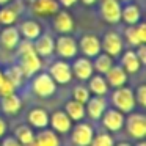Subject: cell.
<instances>
[{"mask_svg":"<svg viewBox=\"0 0 146 146\" xmlns=\"http://www.w3.org/2000/svg\"><path fill=\"white\" fill-rule=\"evenodd\" d=\"M29 3L32 14L36 17H52L60 10L57 0H32Z\"/></svg>","mask_w":146,"mask_h":146,"instance_id":"9a60e30c","label":"cell"},{"mask_svg":"<svg viewBox=\"0 0 146 146\" xmlns=\"http://www.w3.org/2000/svg\"><path fill=\"white\" fill-rule=\"evenodd\" d=\"M119 64L127 74H137L143 68L141 61L138 60V57H137V54H135V49H127V50L121 52Z\"/></svg>","mask_w":146,"mask_h":146,"instance_id":"7402d4cb","label":"cell"},{"mask_svg":"<svg viewBox=\"0 0 146 146\" xmlns=\"http://www.w3.org/2000/svg\"><path fill=\"white\" fill-rule=\"evenodd\" d=\"M2 143L0 146H22L19 141L16 140V137H2Z\"/></svg>","mask_w":146,"mask_h":146,"instance_id":"74e56055","label":"cell"},{"mask_svg":"<svg viewBox=\"0 0 146 146\" xmlns=\"http://www.w3.org/2000/svg\"><path fill=\"white\" fill-rule=\"evenodd\" d=\"M10 2H13V0H0V7H3V5H8Z\"/></svg>","mask_w":146,"mask_h":146,"instance_id":"7bdbcfd3","label":"cell"},{"mask_svg":"<svg viewBox=\"0 0 146 146\" xmlns=\"http://www.w3.org/2000/svg\"><path fill=\"white\" fill-rule=\"evenodd\" d=\"M71 143L76 146H90L94 135V127L90 123L85 121H77V124H74L71 127Z\"/></svg>","mask_w":146,"mask_h":146,"instance_id":"5b68a950","label":"cell"},{"mask_svg":"<svg viewBox=\"0 0 146 146\" xmlns=\"http://www.w3.org/2000/svg\"><path fill=\"white\" fill-rule=\"evenodd\" d=\"M91 98V93H90L88 86L85 83H79L72 88V99L74 101H79L82 104H86V101Z\"/></svg>","mask_w":146,"mask_h":146,"instance_id":"836d02e7","label":"cell"},{"mask_svg":"<svg viewBox=\"0 0 146 146\" xmlns=\"http://www.w3.org/2000/svg\"><path fill=\"white\" fill-rule=\"evenodd\" d=\"M52 27H54L55 33H58V35H72L74 30H76V21L68 10L60 8L52 16Z\"/></svg>","mask_w":146,"mask_h":146,"instance_id":"8992f818","label":"cell"},{"mask_svg":"<svg viewBox=\"0 0 146 146\" xmlns=\"http://www.w3.org/2000/svg\"><path fill=\"white\" fill-rule=\"evenodd\" d=\"M17 29H19L21 36L25 39H30V41H35L42 33V27L36 19H24Z\"/></svg>","mask_w":146,"mask_h":146,"instance_id":"484cf974","label":"cell"},{"mask_svg":"<svg viewBox=\"0 0 146 146\" xmlns=\"http://www.w3.org/2000/svg\"><path fill=\"white\" fill-rule=\"evenodd\" d=\"M16 90L17 88L10 82V80L3 79V82L0 83V98H2V96H8V94H11V93H16Z\"/></svg>","mask_w":146,"mask_h":146,"instance_id":"d590c367","label":"cell"},{"mask_svg":"<svg viewBox=\"0 0 146 146\" xmlns=\"http://www.w3.org/2000/svg\"><path fill=\"white\" fill-rule=\"evenodd\" d=\"M105 80H107L108 86L110 88H119V86H124L129 80V74L121 68V64H116L115 63L107 72L104 74Z\"/></svg>","mask_w":146,"mask_h":146,"instance_id":"603a6c76","label":"cell"},{"mask_svg":"<svg viewBox=\"0 0 146 146\" xmlns=\"http://www.w3.org/2000/svg\"><path fill=\"white\" fill-rule=\"evenodd\" d=\"M135 54H137V57H138V60L141 61V64L145 66V63H146V44L137 46V47H135Z\"/></svg>","mask_w":146,"mask_h":146,"instance_id":"8d00e7d4","label":"cell"},{"mask_svg":"<svg viewBox=\"0 0 146 146\" xmlns=\"http://www.w3.org/2000/svg\"><path fill=\"white\" fill-rule=\"evenodd\" d=\"M5 133H7V123L3 118H0V138L5 137Z\"/></svg>","mask_w":146,"mask_h":146,"instance_id":"ab89813d","label":"cell"},{"mask_svg":"<svg viewBox=\"0 0 146 146\" xmlns=\"http://www.w3.org/2000/svg\"><path fill=\"white\" fill-rule=\"evenodd\" d=\"M30 90L38 98H52L57 91V83L47 71H39L30 77Z\"/></svg>","mask_w":146,"mask_h":146,"instance_id":"6da1fadb","label":"cell"},{"mask_svg":"<svg viewBox=\"0 0 146 146\" xmlns=\"http://www.w3.org/2000/svg\"><path fill=\"white\" fill-rule=\"evenodd\" d=\"M64 111L66 115L71 118V121H82L83 118L86 116L85 113V104L79 101H74V99H69V101L64 104Z\"/></svg>","mask_w":146,"mask_h":146,"instance_id":"f546056e","label":"cell"},{"mask_svg":"<svg viewBox=\"0 0 146 146\" xmlns=\"http://www.w3.org/2000/svg\"><path fill=\"white\" fill-rule=\"evenodd\" d=\"M90 146H115V140L110 132H98L93 135Z\"/></svg>","mask_w":146,"mask_h":146,"instance_id":"d6a6232c","label":"cell"},{"mask_svg":"<svg viewBox=\"0 0 146 146\" xmlns=\"http://www.w3.org/2000/svg\"><path fill=\"white\" fill-rule=\"evenodd\" d=\"M49 126L58 135H63V133H68L71 130L72 121L64 110H55L52 115H49Z\"/></svg>","mask_w":146,"mask_h":146,"instance_id":"e0dca14e","label":"cell"},{"mask_svg":"<svg viewBox=\"0 0 146 146\" xmlns=\"http://www.w3.org/2000/svg\"><path fill=\"white\" fill-rule=\"evenodd\" d=\"M101 49L102 52L108 54L110 57L118 58L121 55V52L124 50V38L123 35H119L115 30H110L107 32L101 39Z\"/></svg>","mask_w":146,"mask_h":146,"instance_id":"52a82bcc","label":"cell"},{"mask_svg":"<svg viewBox=\"0 0 146 146\" xmlns=\"http://www.w3.org/2000/svg\"><path fill=\"white\" fill-rule=\"evenodd\" d=\"M99 13L104 22L116 25L121 22V2L119 0H98Z\"/></svg>","mask_w":146,"mask_h":146,"instance_id":"9c48e42d","label":"cell"},{"mask_svg":"<svg viewBox=\"0 0 146 146\" xmlns=\"http://www.w3.org/2000/svg\"><path fill=\"white\" fill-rule=\"evenodd\" d=\"M121 3H126V2H130V0H119Z\"/></svg>","mask_w":146,"mask_h":146,"instance_id":"bcb514c9","label":"cell"},{"mask_svg":"<svg viewBox=\"0 0 146 146\" xmlns=\"http://www.w3.org/2000/svg\"><path fill=\"white\" fill-rule=\"evenodd\" d=\"M57 2L61 8H64V10H69V8L76 7V5L79 3V0H57Z\"/></svg>","mask_w":146,"mask_h":146,"instance_id":"f35d334b","label":"cell"},{"mask_svg":"<svg viewBox=\"0 0 146 146\" xmlns=\"http://www.w3.org/2000/svg\"><path fill=\"white\" fill-rule=\"evenodd\" d=\"M77 46H79V52L83 55V57L88 58H94L99 52H102L101 49V38L93 33H86L82 38L77 41Z\"/></svg>","mask_w":146,"mask_h":146,"instance_id":"5bb4252c","label":"cell"},{"mask_svg":"<svg viewBox=\"0 0 146 146\" xmlns=\"http://www.w3.org/2000/svg\"><path fill=\"white\" fill-rule=\"evenodd\" d=\"M86 82H88L86 86H88L90 93L94 96H107L108 91H110V86H108L107 80H105V77L102 74L94 72Z\"/></svg>","mask_w":146,"mask_h":146,"instance_id":"4316f807","label":"cell"},{"mask_svg":"<svg viewBox=\"0 0 146 146\" xmlns=\"http://www.w3.org/2000/svg\"><path fill=\"white\" fill-rule=\"evenodd\" d=\"M17 64L22 69L25 79H30L32 76H35L36 72H39L42 68V58L39 57L35 52V49L30 52H25V54L17 55Z\"/></svg>","mask_w":146,"mask_h":146,"instance_id":"277c9868","label":"cell"},{"mask_svg":"<svg viewBox=\"0 0 146 146\" xmlns=\"http://www.w3.org/2000/svg\"><path fill=\"white\" fill-rule=\"evenodd\" d=\"M107 110V101L105 96H94L91 94V98L86 101L85 104V113L90 119L93 121H99L101 116L104 115V111Z\"/></svg>","mask_w":146,"mask_h":146,"instance_id":"d6986e66","label":"cell"},{"mask_svg":"<svg viewBox=\"0 0 146 146\" xmlns=\"http://www.w3.org/2000/svg\"><path fill=\"white\" fill-rule=\"evenodd\" d=\"M30 146H61V140L57 132L46 127L36 133Z\"/></svg>","mask_w":146,"mask_h":146,"instance_id":"d4e9b609","label":"cell"},{"mask_svg":"<svg viewBox=\"0 0 146 146\" xmlns=\"http://www.w3.org/2000/svg\"><path fill=\"white\" fill-rule=\"evenodd\" d=\"M24 10H25V7H24L22 0H13L8 5L0 7V25H16Z\"/></svg>","mask_w":146,"mask_h":146,"instance_id":"8fae6325","label":"cell"},{"mask_svg":"<svg viewBox=\"0 0 146 146\" xmlns=\"http://www.w3.org/2000/svg\"><path fill=\"white\" fill-rule=\"evenodd\" d=\"M33 49H35V52L41 58L52 57V55H54V49H55V38L50 33L42 32L41 35L33 41Z\"/></svg>","mask_w":146,"mask_h":146,"instance_id":"44dd1931","label":"cell"},{"mask_svg":"<svg viewBox=\"0 0 146 146\" xmlns=\"http://www.w3.org/2000/svg\"><path fill=\"white\" fill-rule=\"evenodd\" d=\"M143 17L141 8L137 2L130 0V2H126L124 5H121V21H123L126 25H137Z\"/></svg>","mask_w":146,"mask_h":146,"instance_id":"ffe728a7","label":"cell"},{"mask_svg":"<svg viewBox=\"0 0 146 146\" xmlns=\"http://www.w3.org/2000/svg\"><path fill=\"white\" fill-rule=\"evenodd\" d=\"M21 108H22V99L19 98V94L11 93L8 96H2V99H0V110L5 115H16Z\"/></svg>","mask_w":146,"mask_h":146,"instance_id":"83f0119b","label":"cell"},{"mask_svg":"<svg viewBox=\"0 0 146 146\" xmlns=\"http://www.w3.org/2000/svg\"><path fill=\"white\" fill-rule=\"evenodd\" d=\"M14 137H16V140L22 146H30L33 141V138H35V132H33V129L30 126L21 124V126H17L16 130H14Z\"/></svg>","mask_w":146,"mask_h":146,"instance_id":"1f68e13d","label":"cell"},{"mask_svg":"<svg viewBox=\"0 0 146 146\" xmlns=\"http://www.w3.org/2000/svg\"><path fill=\"white\" fill-rule=\"evenodd\" d=\"M27 121L32 129H46L49 127V111L42 107H33L27 115Z\"/></svg>","mask_w":146,"mask_h":146,"instance_id":"cb8c5ba5","label":"cell"},{"mask_svg":"<svg viewBox=\"0 0 146 146\" xmlns=\"http://www.w3.org/2000/svg\"><path fill=\"white\" fill-rule=\"evenodd\" d=\"M79 2L83 5V7H88V8L94 7V5L98 3V0H79Z\"/></svg>","mask_w":146,"mask_h":146,"instance_id":"60d3db41","label":"cell"},{"mask_svg":"<svg viewBox=\"0 0 146 146\" xmlns=\"http://www.w3.org/2000/svg\"><path fill=\"white\" fill-rule=\"evenodd\" d=\"M3 76H5V79L10 80L16 88H19V86L24 83V80H25V76H24L22 69L19 68V64H17V63L8 66L7 69L3 71Z\"/></svg>","mask_w":146,"mask_h":146,"instance_id":"4dcf8cb0","label":"cell"},{"mask_svg":"<svg viewBox=\"0 0 146 146\" xmlns=\"http://www.w3.org/2000/svg\"><path fill=\"white\" fill-rule=\"evenodd\" d=\"M54 54L61 60H72L79 55V46L77 39L72 35H58L55 38V49Z\"/></svg>","mask_w":146,"mask_h":146,"instance_id":"3957f363","label":"cell"},{"mask_svg":"<svg viewBox=\"0 0 146 146\" xmlns=\"http://www.w3.org/2000/svg\"><path fill=\"white\" fill-rule=\"evenodd\" d=\"M101 121H102V126H104L105 130H108V132H119L124 127L126 115L123 111L116 110L115 107H111L104 111V115L101 116Z\"/></svg>","mask_w":146,"mask_h":146,"instance_id":"4fadbf2b","label":"cell"},{"mask_svg":"<svg viewBox=\"0 0 146 146\" xmlns=\"http://www.w3.org/2000/svg\"><path fill=\"white\" fill-rule=\"evenodd\" d=\"M124 41L132 47H137L140 44L146 42V24L140 21L137 25H127L124 30Z\"/></svg>","mask_w":146,"mask_h":146,"instance_id":"2e32d148","label":"cell"},{"mask_svg":"<svg viewBox=\"0 0 146 146\" xmlns=\"http://www.w3.org/2000/svg\"><path fill=\"white\" fill-rule=\"evenodd\" d=\"M91 61H93V69H94V72L102 74V76L115 64V58L110 57L108 54H105V52H99L94 58H91Z\"/></svg>","mask_w":146,"mask_h":146,"instance_id":"f1b7e54d","label":"cell"},{"mask_svg":"<svg viewBox=\"0 0 146 146\" xmlns=\"http://www.w3.org/2000/svg\"><path fill=\"white\" fill-rule=\"evenodd\" d=\"M49 74L54 79L57 85H68L72 80V71H71V63L68 60H55L54 63L49 66Z\"/></svg>","mask_w":146,"mask_h":146,"instance_id":"30bf717a","label":"cell"},{"mask_svg":"<svg viewBox=\"0 0 146 146\" xmlns=\"http://www.w3.org/2000/svg\"><path fill=\"white\" fill-rule=\"evenodd\" d=\"M129 116L124 121V127H126L127 133L135 140H145L146 137V118L143 113H127Z\"/></svg>","mask_w":146,"mask_h":146,"instance_id":"ba28073f","label":"cell"},{"mask_svg":"<svg viewBox=\"0 0 146 146\" xmlns=\"http://www.w3.org/2000/svg\"><path fill=\"white\" fill-rule=\"evenodd\" d=\"M71 71H72V77H76L80 82H86L90 77L94 74V69H93V61L91 58L88 57H74L72 63H71Z\"/></svg>","mask_w":146,"mask_h":146,"instance_id":"7c38bea8","label":"cell"},{"mask_svg":"<svg viewBox=\"0 0 146 146\" xmlns=\"http://www.w3.org/2000/svg\"><path fill=\"white\" fill-rule=\"evenodd\" d=\"M115 146H132L130 143H127V141H121V143H116Z\"/></svg>","mask_w":146,"mask_h":146,"instance_id":"b9f144b4","label":"cell"},{"mask_svg":"<svg viewBox=\"0 0 146 146\" xmlns=\"http://www.w3.org/2000/svg\"><path fill=\"white\" fill-rule=\"evenodd\" d=\"M135 146H146V143H145V140H138V143H137Z\"/></svg>","mask_w":146,"mask_h":146,"instance_id":"ee69618b","label":"cell"},{"mask_svg":"<svg viewBox=\"0 0 146 146\" xmlns=\"http://www.w3.org/2000/svg\"><path fill=\"white\" fill-rule=\"evenodd\" d=\"M111 104L116 110L123 111L124 115L133 111V108L137 107L135 96H133V90L129 86H119V88H113L111 93Z\"/></svg>","mask_w":146,"mask_h":146,"instance_id":"7a4b0ae2","label":"cell"},{"mask_svg":"<svg viewBox=\"0 0 146 146\" xmlns=\"http://www.w3.org/2000/svg\"><path fill=\"white\" fill-rule=\"evenodd\" d=\"M3 79H5V76H3V71L0 69V83L3 82Z\"/></svg>","mask_w":146,"mask_h":146,"instance_id":"f6af8a7d","label":"cell"},{"mask_svg":"<svg viewBox=\"0 0 146 146\" xmlns=\"http://www.w3.org/2000/svg\"><path fill=\"white\" fill-rule=\"evenodd\" d=\"M21 33L16 25H5L0 29V47L5 50H14L21 41Z\"/></svg>","mask_w":146,"mask_h":146,"instance_id":"ac0fdd59","label":"cell"},{"mask_svg":"<svg viewBox=\"0 0 146 146\" xmlns=\"http://www.w3.org/2000/svg\"><path fill=\"white\" fill-rule=\"evenodd\" d=\"M133 96H135V102L140 107H145L146 105V85H138V88L133 91Z\"/></svg>","mask_w":146,"mask_h":146,"instance_id":"e575fe53","label":"cell"}]
</instances>
